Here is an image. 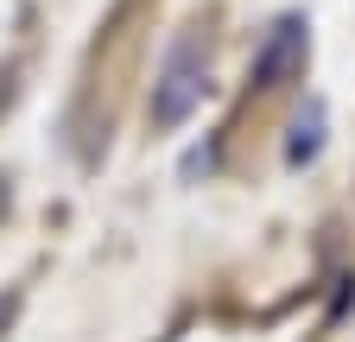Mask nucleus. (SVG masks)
I'll use <instances>...</instances> for the list:
<instances>
[{"label": "nucleus", "mask_w": 355, "mask_h": 342, "mask_svg": "<svg viewBox=\"0 0 355 342\" xmlns=\"http://www.w3.org/2000/svg\"><path fill=\"white\" fill-rule=\"evenodd\" d=\"M318 146H324V108L311 102V108L298 114V127H292V146H286V159H292V165H304V159H318Z\"/></svg>", "instance_id": "7ed1b4c3"}, {"label": "nucleus", "mask_w": 355, "mask_h": 342, "mask_svg": "<svg viewBox=\"0 0 355 342\" xmlns=\"http://www.w3.org/2000/svg\"><path fill=\"white\" fill-rule=\"evenodd\" d=\"M203 102V32H184L165 51V76L153 82V127H178L191 108Z\"/></svg>", "instance_id": "f257e3e1"}, {"label": "nucleus", "mask_w": 355, "mask_h": 342, "mask_svg": "<svg viewBox=\"0 0 355 342\" xmlns=\"http://www.w3.org/2000/svg\"><path fill=\"white\" fill-rule=\"evenodd\" d=\"M298 64H304V19L286 13L273 32H266V45L254 51V89H279Z\"/></svg>", "instance_id": "f03ea898"}]
</instances>
